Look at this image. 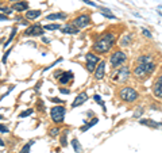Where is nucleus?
<instances>
[{
    "label": "nucleus",
    "instance_id": "obj_1",
    "mask_svg": "<svg viewBox=\"0 0 162 153\" xmlns=\"http://www.w3.org/2000/svg\"><path fill=\"white\" fill-rule=\"evenodd\" d=\"M115 33H111V31H107V33L101 34V35L99 37V38L94 41L93 46H92V49H93V52L99 53V54H103V53H107L111 50V47L113 46V44H115Z\"/></svg>",
    "mask_w": 162,
    "mask_h": 153
},
{
    "label": "nucleus",
    "instance_id": "obj_2",
    "mask_svg": "<svg viewBox=\"0 0 162 153\" xmlns=\"http://www.w3.org/2000/svg\"><path fill=\"white\" fill-rule=\"evenodd\" d=\"M155 71V64L151 63H139L134 68V77L138 80H146L153 72Z\"/></svg>",
    "mask_w": 162,
    "mask_h": 153
},
{
    "label": "nucleus",
    "instance_id": "obj_3",
    "mask_svg": "<svg viewBox=\"0 0 162 153\" xmlns=\"http://www.w3.org/2000/svg\"><path fill=\"white\" fill-rule=\"evenodd\" d=\"M130 79V68L127 65H122L120 68H116L115 71L111 73V80L118 84H123Z\"/></svg>",
    "mask_w": 162,
    "mask_h": 153
},
{
    "label": "nucleus",
    "instance_id": "obj_4",
    "mask_svg": "<svg viewBox=\"0 0 162 153\" xmlns=\"http://www.w3.org/2000/svg\"><path fill=\"white\" fill-rule=\"evenodd\" d=\"M119 98L122 99L126 103H134L138 98H139V93L134 90L132 87H122L120 90L118 91Z\"/></svg>",
    "mask_w": 162,
    "mask_h": 153
},
{
    "label": "nucleus",
    "instance_id": "obj_5",
    "mask_svg": "<svg viewBox=\"0 0 162 153\" xmlns=\"http://www.w3.org/2000/svg\"><path fill=\"white\" fill-rule=\"evenodd\" d=\"M65 114H66V109L64 106H54L50 109V117L56 125H61L65 119Z\"/></svg>",
    "mask_w": 162,
    "mask_h": 153
},
{
    "label": "nucleus",
    "instance_id": "obj_6",
    "mask_svg": "<svg viewBox=\"0 0 162 153\" xmlns=\"http://www.w3.org/2000/svg\"><path fill=\"white\" fill-rule=\"evenodd\" d=\"M127 60V54L122 50H115V52L111 54L110 57V64L112 66V69H116V68H120Z\"/></svg>",
    "mask_w": 162,
    "mask_h": 153
},
{
    "label": "nucleus",
    "instance_id": "obj_7",
    "mask_svg": "<svg viewBox=\"0 0 162 153\" xmlns=\"http://www.w3.org/2000/svg\"><path fill=\"white\" fill-rule=\"evenodd\" d=\"M85 68L86 71L89 72V73H92V72H94V69H96L97 64L100 63V58L97 57L96 54H93V53H86L85 54Z\"/></svg>",
    "mask_w": 162,
    "mask_h": 153
},
{
    "label": "nucleus",
    "instance_id": "obj_8",
    "mask_svg": "<svg viewBox=\"0 0 162 153\" xmlns=\"http://www.w3.org/2000/svg\"><path fill=\"white\" fill-rule=\"evenodd\" d=\"M72 23L78 29V30H81V29L88 27V26L92 23V20H91V17H89V15H86V14H81V15H78L77 18H74Z\"/></svg>",
    "mask_w": 162,
    "mask_h": 153
},
{
    "label": "nucleus",
    "instance_id": "obj_9",
    "mask_svg": "<svg viewBox=\"0 0 162 153\" xmlns=\"http://www.w3.org/2000/svg\"><path fill=\"white\" fill-rule=\"evenodd\" d=\"M43 34H45V29H43V26L32 25V26H30V27H27L26 30H24L23 35L24 37H42Z\"/></svg>",
    "mask_w": 162,
    "mask_h": 153
},
{
    "label": "nucleus",
    "instance_id": "obj_10",
    "mask_svg": "<svg viewBox=\"0 0 162 153\" xmlns=\"http://www.w3.org/2000/svg\"><path fill=\"white\" fill-rule=\"evenodd\" d=\"M153 93L157 96V98L162 99V75H159L157 77V80L153 84Z\"/></svg>",
    "mask_w": 162,
    "mask_h": 153
},
{
    "label": "nucleus",
    "instance_id": "obj_11",
    "mask_svg": "<svg viewBox=\"0 0 162 153\" xmlns=\"http://www.w3.org/2000/svg\"><path fill=\"white\" fill-rule=\"evenodd\" d=\"M73 76H74V73H73L72 71L62 72V73L59 75V77H58V80H59V84H62V85H66V84H69V83L73 80Z\"/></svg>",
    "mask_w": 162,
    "mask_h": 153
},
{
    "label": "nucleus",
    "instance_id": "obj_12",
    "mask_svg": "<svg viewBox=\"0 0 162 153\" xmlns=\"http://www.w3.org/2000/svg\"><path fill=\"white\" fill-rule=\"evenodd\" d=\"M105 75V61H100L94 69V80H101Z\"/></svg>",
    "mask_w": 162,
    "mask_h": 153
},
{
    "label": "nucleus",
    "instance_id": "obj_13",
    "mask_svg": "<svg viewBox=\"0 0 162 153\" xmlns=\"http://www.w3.org/2000/svg\"><path fill=\"white\" fill-rule=\"evenodd\" d=\"M86 100H88V93H86V92H80V93H78V95L74 98V100H73L72 109H76V107L81 106V104H84Z\"/></svg>",
    "mask_w": 162,
    "mask_h": 153
},
{
    "label": "nucleus",
    "instance_id": "obj_14",
    "mask_svg": "<svg viewBox=\"0 0 162 153\" xmlns=\"http://www.w3.org/2000/svg\"><path fill=\"white\" fill-rule=\"evenodd\" d=\"M61 31L64 34H72V35H76V34H78L80 33V30H78L77 27H76L74 25H73V23H66V25H64L61 27Z\"/></svg>",
    "mask_w": 162,
    "mask_h": 153
},
{
    "label": "nucleus",
    "instance_id": "obj_15",
    "mask_svg": "<svg viewBox=\"0 0 162 153\" xmlns=\"http://www.w3.org/2000/svg\"><path fill=\"white\" fill-rule=\"evenodd\" d=\"M12 10L16 12H24V11L28 10V3L24 2V0H20V2H18V3L12 4Z\"/></svg>",
    "mask_w": 162,
    "mask_h": 153
},
{
    "label": "nucleus",
    "instance_id": "obj_16",
    "mask_svg": "<svg viewBox=\"0 0 162 153\" xmlns=\"http://www.w3.org/2000/svg\"><path fill=\"white\" fill-rule=\"evenodd\" d=\"M139 123L140 125L148 126V127H153V129H161L162 127V123L155 122V121H153V119H139Z\"/></svg>",
    "mask_w": 162,
    "mask_h": 153
},
{
    "label": "nucleus",
    "instance_id": "obj_17",
    "mask_svg": "<svg viewBox=\"0 0 162 153\" xmlns=\"http://www.w3.org/2000/svg\"><path fill=\"white\" fill-rule=\"evenodd\" d=\"M68 19V14L65 12H56V14H50L46 17V20H65Z\"/></svg>",
    "mask_w": 162,
    "mask_h": 153
},
{
    "label": "nucleus",
    "instance_id": "obj_18",
    "mask_svg": "<svg viewBox=\"0 0 162 153\" xmlns=\"http://www.w3.org/2000/svg\"><path fill=\"white\" fill-rule=\"evenodd\" d=\"M40 15H42V11H39V10H27L26 11V19L34 20V19H38Z\"/></svg>",
    "mask_w": 162,
    "mask_h": 153
},
{
    "label": "nucleus",
    "instance_id": "obj_19",
    "mask_svg": "<svg viewBox=\"0 0 162 153\" xmlns=\"http://www.w3.org/2000/svg\"><path fill=\"white\" fill-rule=\"evenodd\" d=\"M84 122H85V125L81 126V127H80V130L82 131V133H84V131H86V130H89V129H91L92 126L96 125V123L99 122V119H97V118H93V121H89V122H88L86 119H84Z\"/></svg>",
    "mask_w": 162,
    "mask_h": 153
},
{
    "label": "nucleus",
    "instance_id": "obj_20",
    "mask_svg": "<svg viewBox=\"0 0 162 153\" xmlns=\"http://www.w3.org/2000/svg\"><path fill=\"white\" fill-rule=\"evenodd\" d=\"M100 14H101L104 18H107V19H116V17L113 15V12H111V10L105 8V7H101V8H100Z\"/></svg>",
    "mask_w": 162,
    "mask_h": 153
},
{
    "label": "nucleus",
    "instance_id": "obj_21",
    "mask_svg": "<svg viewBox=\"0 0 162 153\" xmlns=\"http://www.w3.org/2000/svg\"><path fill=\"white\" fill-rule=\"evenodd\" d=\"M70 144H72V146H73L76 153H82V148H81V144L78 142L77 138H73L72 141H70Z\"/></svg>",
    "mask_w": 162,
    "mask_h": 153
},
{
    "label": "nucleus",
    "instance_id": "obj_22",
    "mask_svg": "<svg viewBox=\"0 0 162 153\" xmlns=\"http://www.w3.org/2000/svg\"><path fill=\"white\" fill-rule=\"evenodd\" d=\"M62 26L59 25V23H51V25H45L43 26V29H45V31H54V30H61Z\"/></svg>",
    "mask_w": 162,
    "mask_h": 153
},
{
    "label": "nucleus",
    "instance_id": "obj_23",
    "mask_svg": "<svg viewBox=\"0 0 162 153\" xmlns=\"http://www.w3.org/2000/svg\"><path fill=\"white\" fill-rule=\"evenodd\" d=\"M16 33H18V27H16V26H14V27H12V30H11L10 38L7 39V42H5V44H4V46H3V47H4V49L8 46V45L11 44V42H12V39H14V37H15V34H16Z\"/></svg>",
    "mask_w": 162,
    "mask_h": 153
},
{
    "label": "nucleus",
    "instance_id": "obj_24",
    "mask_svg": "<svg viewBox=\"0 0 162 153\" xmlns=\"http://www.w3.org/2000/svg\"><path fill=\"white\" fill-rule=\"evenodd\" d=\"M119 44H120V46H128V45L131 44V34H127V35L122 37Z\"/></svg>",
    "mask_w": 162,
    "mask_h": 153
},
{
    "label": "nucleus",
    "instance_id": "obj_25",
    "mask_svg": "<svg viewBox=\"0 0 162 153\" xmlns=\"http://www.w3.org/2000/svg\"><path fill=\"white\" fill-rule=\"evenodd\" d=\"M136 61H138V64L139 63H151V61H153V57H151L150 54H143V56H139Z\"/></svg>",
    "mask_w": 162,
    "mask_h": 153
},
{
    "label": "nucleus",
    "instance_id": "obj_26",
    "mask_svg": "<svg viewBox=\"0 0 162 153\" xmlns=\"http://www.w3.org/2000/svg\"><path fill=\"white\" fill-rule=\"evenodd\" d=\"M68 133H69V130H68V129H65L64 133L61 134V138H59V141H61L62 146H66V145H68Z\"/></svg>",
    "mask_w": 162,
    "mask_h": 153
},
{
    "label": "nucleus",
    "instance_id": "obj_27",
    "mask_svg": "<svg viewBox=\"0 0 162 153\" xmlns=\"http://www.w3.org/2000/svg\"><path fill=\"white\" fill-rule=\"evenodd\" d=\"M61 134V129L58 127V126H54V127H51L50 130H49V136L50 137H57Z\"/></svg>",
    "mask_w": 162,
    "mask_h": 153
},
{
    "label": "nucleus",
    "instance_id": "obj_28",
    "mask_svg": "<svg viewBox=\"0 0 162 153\" xmlns=\"http://www.w3.org/2000/svg\"><path fill=\"white\" fill-rule=\"evenodd\" d=\"M93 99H94V102H97V103H99L100 106L103 107V110H104V111H105V110H107V109H105V103H104V102H103L101 96H100V95H97V93H96V95H93Z\"/></svg>",
    "mask_w": 162,
    "mask_h": 153
},
{
    "label": "nucleus",
    "instance_id": "obj_29",
    "mask_svg": "<svg viewBox=\"0 0 162 153\" xmlns=\"http://www.w3.org/2000/svg\"><path fill=\"white\" fill-rule=\"evenodd\" d=\"M12 11H14V10L10 8V7H0V12H2V14H4V15H7V17L12 14Z\"/></svg>",
    "mask_w": 162,
    "mask_h": 153
},
{
    "label": "nucleus",
    "instance_id": "obj_30",
    "mask_svg": "<svg viewBox=\"0 0 162 153\" xmlns=\"http://www.w3.org/2000/svg\"><path fill=\"white\" fill-rule=\"evenodd\" d=\"M34 144V141H30L28 144H26L23 148H22V150H20V153H30V148H31V145Z\"/></svg>",
    "mask_w": 162,
    "mask_h": 153
},
{
    "label": "nucleus",
    "instance_id": "obj_31",
    "mask_svg": "<svg viewBox=\"0 0 162 153\" xmlns=\"http://www.w3.org/2000/svg\"><path fill=\"white\" fill-rule=\"evenodd\" d=\"M32 112H34V110H32V109L24 110V111H22L20 114H19V118H24V117H28V115H31Z\"/></svg>",
    "mask_w": 162,
    "mask_h": 153
},
{
    "label": "nucleus",
    "instance_id": "obj_32",
    "mask_svg": "<svg viewBox=\"0 0 162 153\" xmlns=\"http://www.w3.org/2000/svg\"><path fill=\"white\" fill-rule=\"evenodd\" d=\"M11 50H12V49H8V50H7V52H5V53H4V56H3V58H2V63H3V64H4V65H5V64H7V60H8V56H10Z\"/></svg>",
    "mask_w": 162,
    "mask_h": 153
},
{
    "label": "nucleus",
    "instance_id": "obj_33",
    "mask_svg": "<svg viewBox=\"0 0 162 153\" xmlns=\"http://www.w3.org/2000/svg\"><path fill=\"white\" fill-rule=\"evenodd\" d=\"M142 33L145 37H147V38H153V35H151V33L147 30V29H142Z\"/></svg>",
    "mask_w": 162,
    "mask_h": 153
},
{
    "label": "nucleus",
    "instance_id": "obj_34",
    "mask_svg": "<svg viewBox=\"0 0 162 153\" xmlns=\"http://www.w3.org/2000/svg\"><path fill=\"white\" fill-rule=\"evenodd\" d=\"M82 3H85V4H88V6H92V7H97V4L94 3V2H92V0H81Z\"/></svg>",
    "mask_w": 162,
    "mask_h": 153
},
{
    "label": "nucleus",
    "instance_id": "obj_35",
    "mask_svg": "<svg viewBox=\"0 0 162 153\" xmlns=\"http://www.w3.org/2000/svg\"><path fill=\"white\" fill-rule=\"evenodd\" d=\"M0 131H2V133H8V127L5 125H3V123H0Z\"/></svg>",
    "mask_w": 162,
    "mask_h": 153
},
{
    "label": "nucleus",
    "instance_id": "obj_36",
    "mask_svg": "<svg viewBox=\"0 0 162 153\" xmlns=\"http://www.w3.org/2000/svg\"><path fill=\"white\" fill-rule=\"evenodd\" d=\"M59 92L64 93V95H69V93H70V90H68V88H59Z\"/></svg>",
    "mask_w": 162,
    "mask_h": 153
},
{
    "label": "nucleus",
    "instance_id": "obj_37",
    "mask_svg": "<svg viewBox=\"0 0 162 153\" xmlns=\"http://www.w3.org/2000/svg\"><path fill=\"white\" fill-rule=\"evenodd\" d=\"M50 100L54 102V103H58V104H62V103H64V100H61V99H58V98H50Z\"/></svg>",
    "mask_w": 162,
    "mask_h": 153
},
{
    "label": "nucleus",
    "instance_id": "obj_38",
    "mask_svg": "<svg viewBox=\"0 0 162 153\" xmlns=\"http://www.w3.org/2000/svg\"><path fill=\"white\" fill-rule=\"evenodd\" d=\"M0 20H2V22H3V20H5V22H7L8 17H7V15H4V14H0Z\"/></svg>",
    "mask_w": 162,
    "mask_h": 153
},
{
    "label": "nucleus",
    "instance_id": "obj_39",
    "mask_svg": "<svg viewBox=\"0 0 162 153\" xmlns=\"http://www.w3.org/2000/svg\"><path fill=\"white\" fill-rule=\"evenodd\" d=\"M155 11H157V14H159V15L162 17V6H158V7H157Z\"/></svg>",
    "mask_w": 162,
    "mask_h": 153
},
{
    "label": "nucleus",
    "instance_id": "obj_40",
    "mask_svg": "<svg viewBox=\"0 0 162 153\" xmlns=\"http://www.w3.org/2000/svg\"><path fill=\"white\" fill-rule=\"evenodd\" d=\"M43 42H45V44H50V39H49V38H46V37H43Z\"/></svg>",
    "mask_w": 162,
    "mask_h": 153
},
{
    "label": "nucleus",
    "instance_id": "obj_41",
    "mask_svg": "<svg viewBox=\"0 0 162 153\" xmlns=\"http://www.w3.org/2000/svg\"><path fill=\"white\" fill-rule=\"evenodd\" d=\"M0 146H4V141L2 138H0Z\"/></svg>",
    "mask_w": 162,
    "mask_h": 153
},
{
    "label": "nucleus",
    "instance_id": "obj_42",
    "mask_svg": "<svg viewBox=\"0 0 162 153\" xmlns=\"http://www.w3.org/2000/svg\"><path fill=\"white\" fill-rule=\"evenodd\" d=\"M11 3H18V2H20V0H10Z\"/></svg>",
    "mask_w": 162,
    "mask_h": 153
},
{
    "label": "nucleus",
    "instance_id": "obj_43",
    "mask_svg": "<svg viewBox=\"0 0 162 153\" xmlns=\"http://www.w3.org/2000/svg\"><path fill=\"white\" fill-rule=\"evenodd\" d=\"M0 119H4V118H3V115H2V114H0Z\"/></svg>",
    "mask_w": 162,
    "mask_h": 153
}]
</instances>
